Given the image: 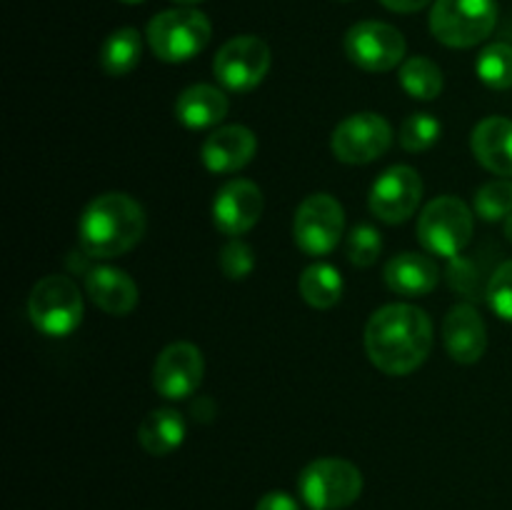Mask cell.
I'll return each mask as SVG.
<instances>
[{"mask_svg":"<svg viewBox=\"0 0 512 510\" xmlns=\"http://www.w3.org/2000/svg\"><path fill=\"white\" fill-rule=\"evenodd\" d=\"M440 133H443V125L435 115L413 113L400 125V145L408 153H420V150H428L430 145H435Z\"/></svg>","mask_w":512,"mask_h":510,"instance_id":"27","label":"cell"},{"mask_svg":"<svg viewBox=\"0 0 512 510\" xmlns=\"http://www.w3.org/2000/svg\"><path fill=\"white\" fill-rule=\"evenodd\" d=\"M28 315L40 333L65 338L83 320V295L65 275H45L30 290Z\"/></svg>","mask_w":512,"mask_h":510,"instance_id":"5","label":"cell"},{"mask_svg":"<svg viewBox=\"0 0 512 510\" xmlns=\"http://www.w3.org/2000/svg\"><path fill=\"white\" fill-rule=\"evenodd\" d=\"M220 268L230 280H245L255 268V255L245 240L230 238L220 250Z\"/></svg>","mask_w":512,"mask_h":510,"instance_id":"29","label":"cell"},{"mask_svg":"<svg viewBox=\"0 0 512 510\" xmlns=\"http://www.w3.org/2000/svg\"><path fill=\"white\" fill-rule=\"evenodd\" d=\"M365 350L383 373L410 375L433 350V320L415 305H383L365 325Z\"/></svg>","mask_w":512,"mask_h":510,"instance_id":"1","label":"cell"},{"mask_svg":"<svg viewBox=\"0 0 512 510\" xmlns=\"http://www.w3.org/2000/svg\"><path fill=\"white\" fill-rule=\"evenodd\" d=\"M263 215V193L255 183L235 178L218 190L213 200V223L223 235L238 238L255 228Z\"/></svg>","mask_w":512,"mask_h":510,"instance_id":"14","label":"cell"},{"mask_svg":"<svg viewBox=\"0 0 512 510\" xmlns=\"http://www.w3.org/2000/svg\"><path fill=\"white\" fill-rule=\"evenodd\" d=\"M85 290L90 300L108 315H128L138 305V285L125 270L113 265H98L85 275Z\"/></svg>","mask_w":512,"mask_h":510,"instance_id":"17","label":"cell"},{"mask_svg":"<svg viewBox=\"0 0 512 510\" xmlns=\"http://www.w3.org/2000/svg\"><path fill=\"white\" fill-rule=\"evenodd\" d=\"M475 73L488 88L508 90L512 88V45L493 43L483 48L475 60Z\"/></svg>","mask_w":512,"mask_h":510,"instance_id":"25","label":"cell"},{"mask_svg":"<svg viewBox=\"0 0 512 510\" xmlns=\"http://www.w3.org/2000/svg\"><path fill=\"white\" fill-rule=\"evenodd\" d=\"M145 210L128 193H103L85 205L78 223L80 248L88 258L110 260L143 240Z\"/></svg>","mask_w":512,"mask_h":510,"instance_id":"2","label":"cell"},{"mask_svg":"<svg viewBox=\"0 0 512 510\" xmlns=\"http://www.w3.org/2000/svg\"><path fill=\"white\" fill-rule=\"evenodd\" d=\"M345 53L368 73H388L405 63V38L390 23L363 20L345 33Z\"/></svg>","mask_w":512,"mask_h":510,"instance_id":"10","label":"cell"},{"mask_svg":"<svg viewBox=\"0 0 512 510\" xmlns=\"http://www.w3.org/2000/svg\"><path fill=\"white\" fill-rule=\"evenodd\" d=\"M490 308L500 315L503 320L512 323V260L500 265L490 278L488 290H485Z\"/></svg>","mask_w":512,"mask_h":510,"instance_id":"30","label":"cell"},{"mask_svg":"<svg viewBox=\"0 0 512 510\" xmlns=\"http://www.w3.org/2000/svg\"><path fill=\"white\" fill-rule=\"evenodd\" d=\"M393 143V128L378 113H355L335 128L333 153L348 165H365L378 160Z\"/></svg>","mask_w":512,"mask_h":510,"instance_id":"11","label":"cell"},{"mask_svg":"<svg viewBox=\"0 0 512 510\" xmlns=\"http://www.w3.org/2000/svg\"><path fill=\"white\" fill-rule=\"evenodd\" d=\"M380 3L395 13H418L425 5H430V0H380Z\"/></svg>","mask_w":512,"mask_h":510,"instance_id":"32","label":"cell"},{"mask_svg":"<svg viewBox=\"0 0 512 510\" xmlns=\"http://www.w3.org/2000/svg\"><path fill=\"white\" fill-rule=\"evenodd\" d=\"M140 55H143V40H140L138 30L118 28L100 45V68L113 78H120V75H128L130 70H135V65L140 63Z\"/></svg>","mask_w":512,"mask_h":510,"instance_id":"22","label":"cell"},{"mask_svg":"<svg viewBox=\"0 0 512 510\" xmlns=\"http://www.w3.org/2000/svg\"><path fill=\"white\" fill-rule=\"evenodd\" d=\"M345 228V213L343 205L328 193H315L300 203L298 213H295L293 235L295 245L303 250L305 255H320L333 253L335 245L340 243V235Z\"/></svg>","mask_w":512,"mask_h":510,"instance_id":"8","label":"cell"},{"mask_svg":"<svg viewBox=\"0 0 512 510\" xmlns=\"http://www.w3.org/2000/svg\"><path fill=\"white\" fill-rule=\"evenodd\" d=\"M475 215H480L488 223L495 220L508 218L512 213V180L510 178H498L485 183L483 188L475 193Z\"/></svg>","mask_w":512,"mask_h":510,"instance_id":"26","label":"cell"},{"mask_svg":"<svg viewBox=\"0 0 512 510\" xmlns=\"http://www.w3.org/2000/svg\"><path fill=\"white\" fill-rule=\"evenodd\" d=\"M470 148L478 163L490 173L512 178V120L490 115L480 120L470 138Z\"/></svg>","mask_w":512,"mask_h":510,"instance_id":"18","label":"cell"},{"mask_svg":"<svg viewBox=\"0 0 512 510\" xmlns=\"http://www.w3.org/2000/svg\"><path fill=\"white\" fill-rule=\"evenodd\" d=\"M255 510H300V505L293 495L283 493V490H273V493H265L258 500Z\"/></svg>","mask_w":512,"mask_h":510,"instance_id":"31","label":"cell"},{"mask_svg":"<svg viewBox=\"0 0 512 510\" xmlns=\"http://www.w3.org/2000/svg\"><path fill=\"white\" fill-rule=\"evenodd\" d=\"M270 70V48L255 35H238L218 50L213 75L223 88L245 93L258 88Z\"/></svg>","mask_w":512,"mask_h":510,"instance_id":"9","label":"cell"},{"mask_svg":"<svg viewBox=\"0 0 512 510\" xmlns=\"http://www.w3.org/2000/svg\"><path fill=\"white\" fill-rule=\"evenodd\" d=\"M185 440V420L178 410L158 408L150 410L138 428V443L145 453L163 458L178 450Z\"/></svg>","mask_w":512,"mask_h":510,"instance_id":"21","label":"cell"},{"mask_svg":"<svg viewBox=\"0 0 512 510\" xmlns=\"http://www.w3.org/2000/svg\"><path fill=\"white\" fill-rule=\"evenodd\" d=\"M440 280V270L433 258L420 253L393 255L385 265V283L393 293L405 298H420L433 293Z\"/></svg>","mask_w":512,"mask_h":510,"instance_id":"19","label":"cell"},{"mask_svg":"<svg viewBox=\"0 0 512 510\" xmlns=\"http://www.w3.org/2000/svg\"><path fill=\"white\" fill-rule=\"evenodd\" d=\"M300 495L313 510H340L353 505L363 493V473L350 460L318 458L298 478Z\"/></svg>","mask_w":512,"mask_h":510,"instance_id":"6","label":"cell"},{"mask_svg":"<svg viewBox=\"0 0 512 510\" xmlns=\"http://www.w3.org/2000/svg\"><path fill=\"white\" fill-rule=\"evenodd\" d=\"M443 340L455 363H478L488 348V328H485V320L480 318L473 305L460 303L445 315Z\"/></svg>","mask_w":512,"mask_h":510,"instance_id":"15","label":"cell"},{"mask_svg":"<svg viewBox=\"0 0 512 510\" xmlns=\"http://www.w3.org/2000/svg\"><path fill=\"white\" fill-rule=\"evenodd\" d=\"M400 85L415 100H435L443 93V70L430 58H408L400 65Z\"/></svg>","mask_w":512,"mask_h":510,"instance_id":"24","label":"cell"},{"mask_svg":"<svg viewBox=\"0 0 512 510\" xmlns=\"http://www.w3.org/2000/svg\"><path fill=\"white\" fill-rule=\"evenodd\" d=\"M473 238V210L453 195L430 200L418 220V240L428 253L458 258Z\"/></svg>","mask_w":512,"mask_h":510,"instance_id":"7","label":"cell"},{"mask_svg":"<svg viewBox=\"0 0 512 510\" xmlns=\"http://www.w3.org/2000/svg\"><path fill=\"white\" fill-rule=\"evenodd\" d=\"M173 3H178V5H195V3H200V0H173Z\"/></svg>","mask_w":512,"mask_h":510,"instance_id":"34","label":"cell"},{"mask_svg":"<svg viewBox=\"0 0 512 510\" xmlns=\"http://www.w3.org/2000/svg\"><path fill=\"white\" fill-rule=\"evenodd\" d=\"M498 25L495 0H435L430 30L448 48H473Z\"/></svg>","mask_w":512,"mask_h":510,"instance_id":"4","label":"cell"},{"mask_svg":"<svg viewBox=\"0 0 512 510\" xmlns=\"http://www.w3.org/2000/svg\"><path fill=\"white\" fill-rule=\"evenodd\" d=\"M205 360L193 343H170L153 365V388L168 400L190 398L200 388Z\"/></svg>","mask_w":512,"mask_h":510,"instance_id":"13","label":"cell"},{"mask_svg":"<svg viewBox=\"0 0 512 510\" xmlns=\"http://www.w3.org/2000/svg\"><path fill=\"white\" fill-rule=\"evenodd\" d=\"M228 95L215 85H190L175 100V118L190 130L213 128L228 115Z\"/></svg>","mask_w":512,"mask_h":510,"instance_id":"20","label":"cell"},{"mask_svg":"<svg viewBox=\"0 0 512 510\" xmlns=\"http://www.w3.org/2000/svg\"><path fill=\"white\" fill-rule=\"evenodd\" d=\"M213 25L195 8H173L158 13L148 25L150 50L165 63H185L210 43Z\"/></svg>","mask_w":512,"mask_h":510,"instance_id":"3","label":"cell"},{"mask_svg":"<svg viewBox=\"0 0 512 510\" xmlns=\"http://www.w3.org/2000/svg\"><path fill=\"white\" fill-rule=\"evenodd\" d=\"M505 235H508V240L512 243V213L505 218Z\"/></svg>","mask_w":512,"mask_h":510,"instance_id":"33","label":"cell"},{"mask_svg":"<svg viewBox=\"0 0 512 510\" xmlns=\"http://www.w3.org/2000/svg\"><path fill=\"white\" fill-rule=\"evenodd\" d=\"M258 140L245 125H223L203 140L200 160L210 173H235L253 160Z\"/></svg>","mask_w":512,"mask_h":510,"instance_id":"16","label":"cell"},{"mask_svg":"<svg viewBox=\"0 0 512 510\" xmlns=\"http://www.w3.org/2000/svg\"><path fill=\"white\" fill-rule=\"evenodd\" d=\"M345 250H348L350 263L358 265V268H370L378 260L380 250H383V238H380V233L373 225H358L348 235Z\"/></svg>","mask_w":512,"mask_h":510,"instance_id":"28","label":"cell"},{"mask_svg":"<svg viewBox=\"0 0 512 510\" xmlns=\"http://www.w3.org/2000/svg\"><path fill=\"white\" fill-rule=\"evenodd\" d=\"M423 200V180L410 165H393L385 170L370 190V210L388 225L405 223Z\"/></svg>","mask_w":512,"mask_h":510,"instance_id":"12","label":"cell"},{"mask_svg":"<svg viewBox=\"0 0 512 510\" xmlns=\"http://www.w3.org/2000/svg\"><path fill=\"white\" fill-rule=\"evenodd\" d=\"M120 3H128V5H135V3H143V0H120Z\"/></svg>","mask_w":512,"mask_h":510,"instance_id":"35","label":"cell"},{"mask_svg":"<svg viewBox=\"0 0 512 510\" xmlns=\"http://www.w3.org/2000/svg\"><path fill=\"white\" fill-rule=\"evenodd\" d=\"M300 295L308 305L318 310H328L343 298V278L338 270L328 263H315L300 275Z\"/></svg>","mask_w":512,"mask_h":510,"instance_id":"23","label":"cell"}]
</instances>
